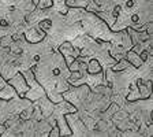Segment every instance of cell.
I'll return each instance as SVG.
<instances>
[{
	"label": "cell",
	"mask_w": 153,
	"mask_h": 137,
	"mask_svg": "<svg viewBox=\"0 0 153 137\" xmlns=\"http://www.w3.org/2000/svg\"><path fill=\"white\" fill-rule=\"evenodd\" d=\"M126 59L128 61V63L131 64V66H134V67H141L142 66V59L140 58V54H137V52H134L133 49H130L128 52H126Z\"/></svg>",
	"instance_id": "cell-4"
},
{
	"label": "cell",
	"mask_w": 153,
	"mask_h": 137,
	"mask_svg": "<svg viewBox=\"0 0 153 137\" xmlns=\"http://www.w3.org/2000/svg\"><path fill=\"white\" fill-rule=\"evenodd\" d=\"M48 97H49V100H51L53 104H59V103H62L64 100V97L60 95V93H55V95H53V93H51Z\"/></svg>",
	"instance_id": "cell-13"
},
{
	"label": "cell",
	"mask_w": 153,
	"mask_h": 137,
	"mask_svg": "<svg viewBox=\"0 0 153 137\" xmlns=\"http://www.w3.org/2000/svg\"><path fill=\"white\" fill-rule=\"evenodd\" d=\"M22 37H23V33H15V34L11 36V38H13V41H18V40H21Z\"/></svg>",
	"instance_id": "cell-18"
},
{
	"label": "cell",
	"mask_w": 153,
	"mask_h": 137,
	"mask_svg": "<svg viewBox=\"0 0 153 137\" xmlns=\"http://www.w3.org/2000/svg\"><path fill=\"white\" fill-rule=\"evenodd\" d=\"M15 95H16L15 89H14L8 82L0 89V100H11Z\"/></svg>",
	"instance_id": "cell-5"
},
{
	"label": "cell",
	"mask_w": 153,
	"mask_h": 137,
	"mask_svg": "<svg viewBox=\"0 0 153 137\" xmlns=\"http://www.w3.org/2000/svg\"><path fill=\"white\" fill-rule=\"evenodd\" d=\"M68 70H70V73H73V71H79V62L75 59V61L68 66Z\"/></svg>",
	"instance_id": "cell-17"
},
{
	"label": "cell",
	"mask_w": 153,
	"mask_h": 137,
	"mask_svg": "<svg viewBox=\"0 0 153 137\" xmlns=\"http://www.w3.org/2000/svg\"><path fill=\"white\" fill-rule=\"evenodd\" d=\"M126 6H127L128 8H131V7L134 6V0H127V1H126Z\"/></svg>",
	"instance_id": "cell-21"
},
{
	"label": "cell",
	"mask_w": 153,
	"mask_h": 137,
	"mask_svg": "<svg viewBox=\"0 0 153 137\" xmlns=\"http://www.w3.org/2000/svg\"><path fill=\"white\" fill-rule=\"evenodd\" d=\"M34 61H36V62L40 61V56H38V55H36V56H34Z\"/></svg>",
	"instance_id": "cell-24"
},
{
	"label": "cell",
	"mask_w": 153,
	"mask_h": 137,
	"mask_svg": "<svg viewBox=\"0 0 153 137\" xmlns=\"http://www.w3.org/2000/svg\"><path fill=\"white\" fill-rule=\"evenodd\" d=\"M137 85H138V91H140V97H141V99H149L150 89H148L146 86H145L143 80L138 78V80H137Z\"/></svg>",
	"instance_id": "cell-7"
},
{
	"label": "cell",
	"mask_w": 153,
	"mask_h": 137,
	"mask_svg": "<svg viewBox=\"0 0 153 137\" xmlns=\"http://www.w3.org/2000/svg\"><path fill=\"white\" fill-rule=\"evenodd\" d=\"M51 26H52V21H51V19H42V21H40V22H38V28L42 29V30H45V32H47L48 29H51Z\"/></svg>",
	"instance_id": "cell-14"
},
{
	"label": "cell",
	"mask_w": 153,
	"mask_h": 137,
	"mask_svg": "<svg viewBox=\"0 0 153 137\" xmlns=\"http://www.w3.org/2000/svg\"><path fill=\"white\" fill-rule=\"evenodd\" d=\"M45 36H47V33H45V30H42V29H27V30H25L23 32V38H25L27 43H32V44H37V43L42 41L45 38Z\"/></svg>",
	"instance_id": "cell-2"
},
{
	"label": "cell",
	"mask_w": 153,
	"mask_h": 137,
	"mask_svg": "<svg viewBox=\"0 0 153 137\" xmlns=\"http://www.w3.org/2000/svg\"><path fill=\"white\" fill-rule=\"evenodd\" d=\"M33 112V109H27V110H23L21 114H19V118H21V121H27L29 118H30V114Z\"/></svg>",
	"instance_id": "cell-16"
},
{
	"label": "cell",
	"mask_w": 153,
	"mask_h": 137,
	"mask_svg": "<svg viewBox=\"0 0 153 137\" xmlns=\"http://www.w3.org/2000/svg\"><path fill=\"white\" fill-rule=\"evenodd\" d=\"M111 124H112L111 121H108V119H104V118H102V119H100V121L96 124L94 128L97 129L99 132H105V130H108V126H109Z\"/></svg>",
	"instance_id": "cell-9"
},
{
	"label": "cell",
	"mask_w": 153,
	"mask_h": 137,
	"mask_svg": "<svg viewBox=\"0 0 153 137\" xmlns=\"http://www.w3.org/2000/svg\"><path fill=\"white\" fill-rule=\"evenodd\" d=\"M83 74L81 73V71H73L70 76V78H68V82H74V81H79L81 78H83Z\"/></svg>",
	"instance_id": "cell-15"
},
{
	"label": "cell",
	"mask_w": 153,
	"mask_h": 137,
	"mask_svg": "<svg viewBox=\"0 0 153 137\" xmlns=\"http://www.w3.org/2000/svg\"><path fill=\"white\" fill-rule=\"evenodd\" d=\"M88 73L92 74V76H97V74L101 73V64H100L99 61H96V59H92V61H89V63H88Z\"/></svg>",
	"instance_id": "cell-6"
},
{
	"label": "cell",
	"mask_w": 153,
	"mask_h": 137,
	"mask_svg": "<svg viewBox=\"0 0 153 137\" xmlns=\"http://www.w3.org/2000/svg\"><path fill=\"white\" fill-rule=\"evenodd\" d=\"M40 1H41V0H32V3H33V6H34V7L40 6Z\"/></svg>",
	"instance_id": "cell-22"
},
{
	"label": "cell",
	"mask_w": 153,
	"mask_h": 137,
	"mask_svg": "<svg viewBox=\"0 0 153 137\" xmlns=\"http://www.w3.org/2000/svg\"><path fill=\"white\" fill-rule=\"evenodd\" d=\"M60 74V70L59 69H53V76H59Z\"/></svg>",
	"instance_id": "cell-23"
},
{
	"label": "cell",
	"mask_w": 153,
	"mask_h": 137,
	"mask_svg": "<svg viewBox=\"0 0 153 137\" xmlns=\"http://www.w3.org/2000/svg\"><path fill=\"white\" fill-rule=\"evenodd\" d=\"M13 43V38L11 36H4V37H0V48H8Z\"/></svg>",
	"instance_id": "cell-12"
},
{
	"label": "cell",
	"mask_w": 153,
	"mask_h": 137,
	"mask_svg": "<svg viewBox=\"0 0 153 137\" xmlns=\"http://www.w3.org/2000/svg\"><path fill=\"white\" fill-rule=\"evenodd\" d=\"M0 26H1V28H7V26H8V22H7L6 19H0Z\"/></svg>",
	"instance_id": "cell-19"
},
{
	"label": "cell",
	"mask_w": 153,
	"mask_h": 137,
	"mask_svg": "<svg viewBox=\"0 0 153 137\" xmlns=\"http://www.w3.org/2000/svg\"><path fill=\"white\" fill-rule=\"evenodd\" d=\"M10 52L13 55H15V56H19V55H22V48H21V45L16 44V41H13L11 43V45H10Z\"/></svg>",
	"instance_id": "cell-10"
},
{
	"label": "cell",
	"mask_w": 153,
	"mask_h": 137,
	"mask_svg": "<svg viewBox=\"0 0 153 137\" xmlns=\"http://www.w3.org/2000/svg\"><path fill=\"white\" fill-rule=\"evenodd\" d=\"M59 52H60L63 56H74L76 59V58L79 56L81 49L79 48H76V47L74 48L70 41H64L63 44L59 47Z\"/></svg>",
	"instance_id": "cell-3"
},
{
	"label": "cell",
	"mask_w": 153,
	"mask_h": 137,
	"mask_svg": "<svg viewBox=\"0 0 153 137\" xmlns=\"http://www.w3.org/2000/svg\"><path fill=\"white\" fill-rule=\"evenodd\" d=\"M47 136H48V137H60V129H59V126H57L56 121H55L53 126L49 129V132H48Z\"/></svg>",
	"instance_id": "cell-11"
},
{
	"label": "cell",
	"mask_w": 153,
	"mask_h": 137,
	"mask_svg": "<svg viewBox=\"0 0 153 137\" xmlns=\"http://www.w3.org/2000/svg\"><path fill=\"white\" fill-rule=\"evenodd\" d=\"M131 21H133L134 23H138V21H140V16H138V15H133V16H131Z\"/></svg>",
	"instance_id": "cell-20"
},
{
	"label": "cell",
	"mask_w": 153,
	"mask_h": 137,
	"mask_svg": "<svg viewBox=\"0 0 153 137\" xmlns=\"http://www.w3.org/2000/svg\"><path fill=\"white\" fill-rule=\"evenodd\" d=\"M128 66H130V63H128L127 59H126V58H122V59H119V62H116V63L112 66V71H123V70H126Z\"/></svg>",
	"instance_id": "cell-8"
},
{
	"label": "cell",
	"mask_w": 153,
	"mask_h": 137,
	"mask_svg": "<svg viewBox=\"0 0 153 137\" xmlns=\"http://www.w3.org/2000/svg\"><path fill=\"white\" fill-rule=\"evenodd\" d=\"M8 84L15 89L16 95H19L21 97H25V93L30 89V86H29V84L26 82L23 74H21V73H16L13 78H10Z\"/></svg>",
	"instance_id": "cell-1"
}]
</instances>
